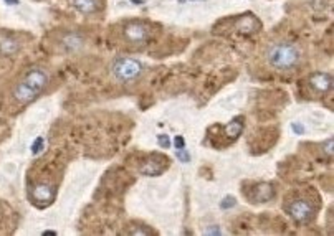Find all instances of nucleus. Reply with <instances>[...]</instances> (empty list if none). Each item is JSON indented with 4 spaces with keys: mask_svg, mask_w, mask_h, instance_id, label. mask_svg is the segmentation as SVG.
I'll return each instance as SVG.
<instances>
[{
    "mask_svg": "<svg viewBox=\"0 0 334 236\" xmlns=\"http://www.w3.org/2000/svg\"><path fill=\"white\" fill-rule=\"evenodd\" d=\"M237 30L240 33H245V35H250V33H255L260 30V21L257 20L255 15H252V13H246V15L240 17L237 21Z\"/></svg>",
    "mask_w": 334,
    "mask_h": 236,
    "instance_id": "nucleus-10",
    "label": "nucleus"
},
{
    "mask_svg": "<svg viewBox=\"0 0 334 236\" xmlns=\"http://www.w3.org/2000/svg\"><path fill=\"white\" fill-rule=\"evenodd\" d=\"M309 84L318 92H329L332 89V76L328 73H315L309 78Z\"/></svg>",
    "mask_w": 334,
    "mask_h": 236,
    "instance_id": "nucleus-8",
    "label": "nucleus"
},
{
    "mask_svg": "<svg viewBox=\"0 0 334 236\" xmlns=\"http://www.w3.org/2000/svg\"><path fill=\"white\" fill-rule=\"evenodd\" d=\"M174 147H176V150L185 149V140H184L182 135H177V137H174Z\"/></svg>",
    "mask_w": 334,
    "mask_h": 236,
    "instance_id": "nucleus-17",
    "label": "nucleus"
},
{
    "mask_svg": "<svg viewBox=\"0 0 334 236\" xmlns=\"http://www.w3.org/2000/svg\"><path fill=\"white\" fill-rule=\"evenodd\" d=\"M111 71H113V76L118 81L129 83L137 80L144 73V64L136 58L124 56V58H118L111 64Z\"/></svg>",
    "mask_w": 334,
    "mask_h": 236,
    "instance_id": "nucleus-3",
    "label": "nucleus"
},
{
    "mask_svg": "<svg viewBox=\"0 0 334 236\" xmlns=\"http://www.w3.org/2000/svg\"><path fill=\"white\" fill-rule=\"evenodd\" d=\"M73 5L81 13H96L99 10V0H73Z\"/></svg>",
    "mask_w": 334,
    "mask_h": 236,
    "instance_id": "nucleus-11",
    "label": "nucleus"
},
{
    "mask_svg": "<svg viewBox=\"0 0 334 236\" xmlns=\"http://www.w3.org/2000/svg\"><path fill=\"white\" fill-rule=\"evenodd\" d=\"M235 203H237L235 198L232 197V195H228L227 198H223V202H222L220 206H222V208H232V206H235Z\"/></svg>",
    "mask_w": 334,
    "mask_h": 236,
    "instance_id": "nucleus-19",
    "label": "nucleus"
},
{
    "mask_svg": "<svg viewBox=\"0 0 334 236\" xmlns=\"http://www.w3.org/2000/svg\"><path fill=\"white\" fill-rule=\"evenodd\" d=\"M7 4H9V5H17L18 0H7Z\"/></svg>",
    "mask_w": 334,
    "mask_h": 236,
    "instance_id": "nucleus-23",
    "label": "nucleus"
},
{
    "mask_svg": "<svg viewBox=\"0 0 334 236\" xmlns=\"http://www.w3.org/2000/svg\"><path fill=\"white\" fill-rule=\"evenodd\" d=\"M303 53L298 45L291 41H278L266 50V61L272 68L278 71H288L301 63Z\"/></svg>",
    "mask_w": 334,
    "mask_h": 236,
    "instance_id": "nucleus-2",
    "label": "nucleus"
},
{
    "mask_svg": "<svg viewBox=\"0 0 334 236\" xmlns=\"http://www.w3.org/2000/svg\"><path fill=\"white\" fill-rule=\"evenodd\" d=\"M60 43L65 53H78L85 46V37L78 32H68L61 37Z\"/></svg>",
    "mask_w": 334,
    "mask_h": 236,
    "instance_id": "nucleus-6",
    "label": "nucleus"
},
{
    "mask_svg": "<svg viewBox=\"0 0 334 236\" xmlns=\"http://www.w3.org/2000/svg\"><path fill=\"white\" fill-rule=\"evenodd\" d=\"M133 4H136V5H141V4H144V0H131Z\"/></svg>",
    "mask_w": 334,
    "mask_h": 236,
    "instance_id": "nucleus-24",
    "label": "nucleus"
},
{
    "mask_svg": "<svg viewBox=\"0 0 334 236\" xmlns=\"http://www.w3.org/2000/svg\"><path fill=\"white\" fill-rule=\"evenodd\" d=\"M50 83V75L45 68L41 66H32L25 75L22 76V80L15 84L13 88V98L20 104L32 103L33 99H37Z\"/></svg>",
    "mask_w": 334,
    "mask_h": 236,
    "instance_id": "nucleus-1",
    "label": "nucleus"
},
{
    "mask_svg": "<svg viewBox=\"0 0 334 236\" xmlns=\"http://www.w3.org/2000/svg\"><path fill=\"white\" fill-rule=\"evenodd\" d=\"M207 234H222V231L219 228H210V230H207Z\"/></svg>",
    "mask_w": 334,
    "mask_h": 236,
    "instance_id": "nucleus-22",
    "label": "nucleus"
},
{
    "mask_svg": "<svg viewBox=\"0 0 334 236\" xmlns=\"http://www.w3.org/2000/svg\"><path fill=\"white\" fill-rule=\"evenodd\" d=\"M176 157H177V159H180V162H189V160H191V154L185 152V149L176 150Z\"/></svg>",
    "mask_w": 334,
    "mask_h": 236,
    "instance_id": "nucleus-18",
    "label": "nucleus"
},
{
    "mask_svg": "<svg viewBox=\"0 0 334 236\" xmlns=\"http://www.w3.org/2000/svg\"><path fill=\"white\" fill-rule=\"evenodd\" d=\"M323 149V152L326 154V157H332V139H328L324 142V144L321 146Z\"/></svg>",
    "mask_w": 334,
    "mask_h": 236,
    "instance_id": "nucleus-16",
    "label": "nucleus"
},
{
    "mask_svg": "<svg viewBox=\"0 0 334 236\" xmlns=\"http://www.w3.org/2000/svg\"><path fill=\"white\" fill-rule=\"evenodd\" d=\"M273 197H275V188L270 183H258L252 190L250 200H253L255 203H263V202H270Z\"/></svg>",
    "mask_w": 334,
    "mask_h": 236,
    "instance_id": "nucleus-7",
    "label": "nucleus"
},
{
    "mask_svg": "<svg viewBox=\"0 0 334 236\" xmlns=\"http://www.w3.org/2000/svg\"><path fill=\"white\" fill-rule=\"evenodd\" d=\"M286 211L298 225H304V223H309V221L315 218L316 208H315V205L309 202V200L296 198L288 205Z\"/></svg>",
    "mask_w": 334,
    "mask_h": 236,
    "instance_id": "nucleus-4",
    "label": "nucleus"
},
{
    "mask_svg": "<svg viewBox=\"0 0 334 236\" xmlns=\"http://www.w3.org/2000/svg\"><path fill=\"white\" fill-rule=\"evenodd\" d=\"M43 147V137H38L37 140L33 142V147H32V154H38Z\"/></svg>",
    "mask_w": 334,
    "mask_h": 236,
    "instance_id": "nucleus-20",
    "label": "nucleus"
},
{
    "mask_svg": "<svg viewBox=\"0 0 334 236\" xmlns=\"http://www.w3.org/2000/svg\"><path fill=\"white\" fill-rule=\"evenodd\" d=\"M18 41L13 38H4L0 40V53L4 55H13L18 52Z\"/></svg>",
    "mask_w": 334,
    "mask_h": 236,
    "instance_id": "nucleus-12",
    "label": "nucleus"
},
{
    "mask_svg": "<svg viewBox=\"0 0 334 236\" xmlns=\"http://www.w3.org/2000/svg\"><path fill=\"white\" fill-rule=\"evenodd\" d=\"M291 129L296 132V134H304V127L301 124H298V123H293L291 124Z\"/></svg>",
    "mask_w": 334,
    "mask_h": 236,
    "instance_id": "nucleus-21",
    "label": "nucleus"
},
{
    "mask_svg": "<svg viewBox=\"0 0 334 236\" xmlns=\"http://www.w3.org/2000/svg\"><path fill=\"white\" fill-rule=\"evenodd\" d=\"M157 142H159V146L164 147V149H167L171 146V139H169V135H167V134H159L157 135Z\"/></svg>",
    "mask_w": 334,
    "mask_h": 236,
    "instance_id": "nucleus-15",
    "label": "nucleus"
},
{
    "mask_svg": "<svg viewBox=\"0 0 334 236\" xmlns=\"http://www.w3.org/2000/svg\"><path fill=\"white\" fill-rule=\"evenodd\" d=\"M144 175H159L161 174V167H159L157 162H148L146 166L141 169Z\"/></svg>",
    "mask_w": 334,
    "mask_h": 236,
    "instance_id": "nucleus-14",
    "label": "nucleus"
},
{
    "mask_svg": "<svg viewBox=\"0 0 334 236\" xmlns=\"http://www.w3.org/2000/svg\"><path fill=\"white\" fill-rule=\"evenodd\" d=\"M179 2H182V4L184 2H200V0H179Z\"/></svg>",
    "mask_w": 334,
    "mask_h": 236,
    "instance_id": "nucleus-25",
    "label": "nucleus"
},
{
    "mask_svg": "<svg viewBox=\"0 0 334 236\" xmlns=\"http://www.w3.org/2000/svg\"><path fill=\"white\" fill-rule=\"evenodd\" d=\"M32 198L35 200V202H38V203L48 205L50 202H52V198H53L52 185H48V183H37L32 188Z\"/></svg>",
    "mask_w": 334,
    "mask_h": 236,
    "instance_id": "nucleus-9",
    "label": "nucleus"
},
{
    "mask_svg": "<svg viewBox=\"0 0 334 236\" xmlns=\"http://www.w3.org/2000/svg\"><path fill=\"white\" fill-rule=\"evenodd\" d=\"M124 37L131 43H146L151 37V28L142 21H133L124 27Z\"/></svg>",
    "mask_w": 334,
    "mask_h": 236,
    "instance_id": "nucleus-5",
    "label": "nucleus"
},
{
    "mask_svg": "<svg viewBox=\"0 0 334 236\" xmlns=\"http://www.w3.org/2000/svg\"><path fill=\"white\" fill-rule=\"evenodd\" d=\"M242 129H243V123H242V119H234L230 124L225 126V131H227V134L230 135L232 139H235L240 135L242 132Z\"/></svg>",
    "mask_w": 334,
    "mask_h": 236,
    "instance_id": "nucleus-13",
    "label": "nucleus"
}]
</instances>
